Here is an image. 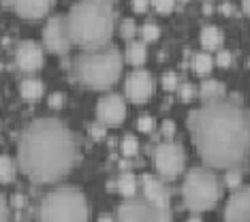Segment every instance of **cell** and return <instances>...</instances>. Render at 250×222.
<instances>
[{"label":"cell","instance_id":"4dcf8cb0","mask_svg":"<svg viewBox=\"0 0 250 222\" xmlns=\"http://www.w3.org/2000/svg\"><path fill=\"white\" fill-rule=\"evenodd\" d=\"M216 62H218L220 66H229L231 64V51H218V56H216Z\"/></svg>","mask_w":250,"mask_h":222},{"label":"cell","instance_id":"d4e9b609","mask_svg":"<svg viewBox=\"0 0 250 222\" xmlns=\"http://www.w3.org/2000/svg\"><path fill=\"white\" fill-rule=\"evenodd\" d=\"M135 32H137L135 20H130V17H128V20H124V21H122V26H120V34H122V37H124V39H128V41H130V39L135 37Z\"/></svg>","mask_w":250,"mask_h":222},{"label":"cell","instance_id":"8fae6325","mask_svg":"<svg viewBox=\"0 0 250 222\" xmlns=\"http://www.w3.org/2000/svg\"><path fill=\"white\" fill-rule=\"evenodd\" d=\"M124 92L130 101L135 102H144L152 96L154 92V81H152V75L147 71H133L126 77V83H124Z\"/></svg>","mask_w":250,"mask_h":222},{"label":"cell","instance_id":"7a4b0ae2","mask_svg":"<svg viewBox=\"0 0 250 222\" xmlns=\"http://www.w3.org/2000/svg\"><path fill=\"white\" fill-rule=\"evenodd\" d=\"M75 158V137L64 122L56 118L35 120L20 139V169L37 184L60 180L73 169Z\"/></svg>","mask_w":250,"mask_h":222},{"label":"cell","instance_id":"836d02e7","mask_svg":"<svg viewBox=\"0 0 250 222\" xmlns=\"http://www.w3.org/2000/svg\"><path fill=\"white\" fill-rule=\"evenodd\" d=\"M147 4H150V0H133V9L137 11V13H144L147 9Z\"/></svg>","mask_w":250,"mask_h":222},{"label":"cell","instance_id":"5b68a950","mask_svg":"<svg viewBox=\"0 0 250 222\" xmlns=\"http://www.w3.org/2000/svg\"><path fill=\"white\" fill-rule=\"evenodd\" d=\"M182 197H184V205L190 212H208L223 197V186H220L218 178L212 171L203 167H192L184 178V186H182Z\"/></svg>","mask_w":250,"mask_h":222},{"label":"cell","instance_id":"74e56055","mask_svg":"<svg viewBox=\"0 0 250 222\" xmlns=\"http://www.w3.org/2000/svg\"><path fill=\"white\" fill-rule=\"evenodd\" d=\"M242 4H244V11H246V15L250 17V0H242Z\"/></svg>","mask_w":250,"mask_h":222},{"label":"cell","instance_id":"8992f818","mask_svg":"<svg viewBox=\"0 0 250 222\" xmlns=\"http://www.w3.org/2000/svg\"><path fill=\"white\" fill-rule=\"evenodd\" d=\"M39 216L43 220H88L86 197L73 186H60L43 197Z\"/></svg>","mask_w":250,"mask_h":222},{"label":"cell","instance_id":"603a6c76","mask_svg":"<svg viewBox=\"0 0 250 222\" xmlns=\"http://www.w3.org/2000/svg\"><path fill=\"white\" fill-rule=\"evenodd\" d=\"M137 152H139L137 139H135L133 135H126V137H124V141H122V154H124V156H128V158H133Z\"/></svg>","mask_w":250,"mask_h":222},{"label":"cell","instance_id":"d6a6232c","mask_svg":"<svg viewBox=\"0 0 250 222\" xmlns=\"http://www.w3.org/2000/svg\"><path fill=\"white\" fill-rule=\"evenodd\" d=\"M9 216V205H7V199L0 195V220H4Z\"/></svg>","mask_w":250,"mask_h":222},{"label":"cell","instance_id":"cb8c5ba5","mask_svg":"<svg viewBox=\"0 0 250 222\" xmlns=\"http://www.w3.org/2000/svg\"><path fill=\"white\" fill-rule=\"evenodd\" d=\"M141 34H144L146 41H156L158 34H161V28H158L154 21H146L144 28H141Z\"/></svg>","mask_w":250,"mask_h":222},{"label":"cell","instance_id":"e575fe53","mask_svg":"<svg viewBox=\"0 0 250 222\" xmlns=\"http://www.w3.org/2000/svg\"><path fill=\"white\" fill-rule=\"evenodd\" d=\"M163 130H165V135L167 137H171L175 133V124L171 122V120H165V124H163Z\"/></svg>","mask_w":250,"mask_h":222},{"label":"cell","instance_id":"8d00e7d4","mask_svg":"<svg viewBox=\"0 0 250 222\" xmlns=\"http://www.w3.org/2000/svg\"><path fill=\"white\" fill-rule=\"evenodd\" d=\"M13 205H15V207H24V197H21V195H15V197H13Z\"/></svg>","mask_w":250,"mask_h":222},{"label":"cell","instance_id":"484cf974","mask_svg":"<svg viewBox=\"0 0 250 222\" xmlns=\"http://www.w3.org/2000/svg\"><path fill=\"white\" fill-rule=\"evenodd\" d=\"M227 186L229 188H237L242 184V173L240 171H235V167H231V171H227Z\"/></svg>","mask_w":250,"mask_h":222},{"label":"cell","instance_id":"d6986e66","mask_svg":"<svg viewBox=\"0 0 250 222\" xmlns=\"http://www.w3.org/2000/svg\"><path fill=\"white\" fill-rule=\"evenodd\" d=\"M225 83L218 81V79H208V81L201 83V96L206 101H214V99H220L225 94Z\"/></svg>","mask_w":250,"mask_h":222},{"label":"cell","instance_id":"9c48e42d","mask_svg":"<svg viewBox=\"0 0 250 222\" xmlns=\"http://www.w3.org/2000/svg\"><path fill=\"white\" fill-rule=\"evenodd\" d=\"M118 218L120 220H169L171 212L169 207H154L147 205L146 201H139L135 197H128V201H124L118 209Z\"/></svg>","mask_w":250,"mask_h":222},{"label":"cell","instance_id":"30bf717a","mask_svg":"<svg viewBox=\"0 0 250 222\" xmlns=\"http://www.w3.org/2000/svg\"><path fill=\"white\" fill-rule=\"evenodd\" d=\"M96 118L105 126H120L126 118V105H124L122 96L118 94H107L99 101L96 105Z\"/></svg>","mask_w":250,"mask_h":222},{"label":"cell","instance_id":"f546056e","mask_svg":"<svg viewBox=\"0 0 250 222\" xmlns=\"http://www.w3.org/2000/svg\"><path fill=\"white\" fill-rule=\"evenodd\" d=\"M180 96H182L184 101H190L192 96H195V85H192V83H184V85L180 88Z\"/></svg>","mask_w":250,"mask_h":222},{"label":"cell","instance_id":"7c38bea8","mask_svg":"<svg viewBox=\"0 0 250 222\" xmlns=\"http://www.w3.org/2000/svg\"><path fill=\"white\" fill-rule=\"evenodd\" d=\"M15 62L24 73H35L43 66V47L37 41H21L15 51Z\"/></svg>","mask_w":250,"mask_h":222},{"label":"cell","instance_id":"3957f363","mask_svg":"<svg viewBox=\"0 0 250 222\" xmlns=\"http://www.w3.org/2000/svg\"><path fill=\"white\" fill-rule=\"evenodd\" d=\"M116 11L109 0H79L66 15L71 41L83 49L103 47L111 39Z\"/></svg>","mask_w":250,"mask_h":222},{"label":"cell","instance_id":"7402d4cb","mask_svg":"<svg viewBox=\"0 0 250 222\" xmlns=\"http://www.w3.org/2000/svg\"><path fill=\"white\" fill-rule=\"evenodd\" d=\"M15 178V164L9 156H0V184H9Z\"/></svg>","mask_w":250,"mask_h":222},{"label":"cell","instance_id":"83f0119b","mask_svg":"<svg viewBox=\"0 0 250 222\" xmlns=\"http://www.w3.org/2000/svg\"><path fill=\"white\" fill-rule=\"evenodd\" d=\"M137 128L141 130V133H150V130L154 128V120H152L150 116H141L137 120Z\"/></svg>","mask_w":250,"mask_h":222},{"label":"cell","instance_id":"f1b7e54d","mask_svg":"<svg viewBox=\"0 0 250 222\" xmlns=\"http://www.w3.org/2000/svg\"><path fill=\"white\" fill-rule=\"evenodd\" d=\"M163 85H165V90L178 88V77H175V73H167V75L163 77Z\"/></svg>","mask_w":250,"mask_h":222},{"label":"cell","instance_id":"2e32d148","mask_svg":"<svg viewBox=\"0 0 250 222\" xmlns=\"http://www.w3.org/2000/svg\"><path fill=\"white\" fill-rule=\"evenodd\" d=\"M223 30L220 28H216V26H206L201 30V43H203V47H208V49H218L220 45H223Z\"/></svg>","mask_w":250,"mask_h":222},{"label":"cell","instance_id":"ba28073f","mask_svg":"<svg viewBox=\"0 0 250 222\" xmlns=\"http://www.w3.org/2000/svg\"><path fill=\"white\" fill-rule=\"evenodd\" d=\"M43 43L45 47L54 54H66L71 49V34L69 26H66V15H54L47 20V24L43 26Z\"/></svg>","mask_w":250,"mask_h":222},{"label":"cell","instance_id":"1f68e13d","mask_svg":"<svg viewBox=\"0 0 250 222\" xmlns=\"http://www.w3.org/2000/svg\"><path fill=\"white\" fill-rule=\"evenodd\" d=\"M64 102V94H60V92H56V94H52L49 96V105L54 107V109H58V107Z\"/></svg>","mask_w":250,"mask_h":222},{"label":"cell","instance_id":"e0dca14e","mask_svg":"<svg viewBox=\"0 0 250 222\" xmlns=\"http://www.w3.org/2000/svg\"><path fill=\"white\" fill-rule=\"evenodd\" d=\"M20 92L24 99L28 101H37V99H41L43 96V81L41 79H24L20 85Z\"/></svg>","mask_w":250,"mask_h":222},{"label":"cell","instance_id":"4fadbf2b","mask_svg":"<svg viewBox=\"0 0 250 222\" xmlns=\"http://www.w3.org/2000/svg\"><path fill=\"white\" fill-rule=\"evenodd\" d=\"M227 220H250V186L233 188V195L225 205Z\"/></svg>","mask_w":250,"mask_h":222},{"label":"cell","instance_id":"5bb4252c","mask_svg":"<svg viewBox=\"0 0 250 222\" xmlns=\"http://www.w3.org/2000/svg\"><path fill=\"white\" fill-rule=\"evenodd\" d=\"M13 11L26 20H39V17L47 15L56 0H9Z\"/></svg>","mask_w":250,"mask_h":222},{"label":"cell","instance_id":"ac0fdd59","mask_svg":"<svg viewBox=\"0 0 250 222\" xmlns=\"http://www.w3.org/2000/svg\"><path fill=\"white\" fill-rule=\"evenodd\" d=\"M146 56H147L146 54V43L130 39L128 45H126V60L130 62V64H144Z\"/></svg>","mask_w":250,"mask_h":222},{"label":"cell","instance_id":"ffe728a7","mask_svg":"<svg viewBox=\"0 0 250 222\" xmlns=\"http://www.w3.org/2000/svg\"><path fill=\"white\" fill-rule=\"evenodd\" d=\"M118 192L124 197H135V192H137V178H135V173L124 171L118 178Z\"/></svg>","mask_w":250,"mask_h":222},{"label":"cell","instance_id":"277c9868","mask_svg":"<svg viewBox=\"0 0 250 222\" xmlns=\"http://www.w3.org/2000/svg\"><path fill=\"white\" fill-rule=\"evenodd\" d=\"M77 73L86 85L96 90H107L118 81L122 73V56L116 47H94L79 56Z\"/></svg>","mask_w":250,"mask_h":222},{"label":"cell","instance_id":"d590c367","mask_svg":"<svg viewBox=\"0 0 250 222\" xmlns=\"http://www.w3.org/2000/svg\"><path fill=\"white\" fill-rule=\"evenodd\" d=\"M92 137H94V139H103V137H105V126L94 124V126H92Z\"/></svg>","mask_w":250,"mask_h":222},{"label":"cell","instance_id":"52a82bcc","mask_svg":"<svg viewBox=\"0 0 250 222\" xmlns=\"http://www.w3.org/2000/svg\"><path fill=\"white\" fill-rule=\"evenodd\" d=\"M184 162H186V154L184 147L173 141H165L156 147L154 152V164L158 169V173L167 180H175L178 175L184 171Z\"/></svg>","mask_w":250,"mask_h":222},{"label":"cell","instance_id":"6da1fadb","mask_svg":"<svg viewBox=\"0 0 250 222\" xmlns=\"http://www.w3.org/2000/svg\"><path fill=\"white\" fill-rule=\"evenodd\" d=\"M188 128L197 152L209 167L231 169L250 152L248 111L235 102L208 101L188 116Z\"/></svg>","mask_w":250,"mask_h":222},{"label":"cell","instance_id":"4316f807","mask_svg":"<svg viewBox=\"0 0 250 222\" xmlns=\"http://www.w3.org/2000/svg\"><path fill=\"white\" fill-rule=\"evenodd\" d=\"M152 4L158 13H169V11H173L175 0H152Z\"/></svg>","mask_w":250,"mask_h":222},{"label":"cell","instance_id":"9a60e30c","mask_svg":"<svg viewBox=\"0 0 250 222\" xmlns=\"http://www.w3.org/2000/svg\"><path fill=\"white\" fill-rule=\"evenodd\" d=\"M141 188L147 199V203H152L154 207H169V192L154 175H144L141 178Z\"/></svg>","mask_w":250,"mask_h":222},{"label":"cell","instance_id":"f35d334b","mask_svg":"<svg viewBox=\"0 0 250 222\" xmlns=\"http://www.w3.org/2000/svg\"><path fill=\"white\" fill-rule=\"evenodd\" d=\"M248 120H250V111H248Z\"/></svg>","mask_w":250,"mask_h":222},{"label":"cell","instance_id":"44dd1931","mask_svg":"<svg viewBox=\"0 0 250 222\" xmlns=\"http://www.w3.org/2000/svg\"><path fill=\"white\" fill-rule=\"evenodd\" d=\"M212 64H214L212 56L201 54V51L195 54V58H192V68H195V73H199V75H208L212 71Z\"/></svg>","mask_w":250,"mask_h":222}]
</instances>
